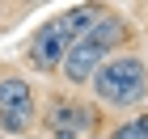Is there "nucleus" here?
Listing matches in <instances>:
<instances>
[{"label": "nucleus", "instance_id": "f257e3e1", "mask_svg": "<svg viewBox=\"0 0 148 139\" xmlns=\"http://www.w3.org/2000/svg\"><path fill=\"white\" fill-rule=\"evenodd\" d=\"M89 84H93V93H97V101L127 110V105L144 101L148 68H144V59H136V55H106L102 63L93 68Z\"/></svg>", "mask_w": 148, "mask_h": 139}, {"label": "nucleus", "instance_id": "f03ea898", "mask_svg": "<svg viewBox=\"0 0 148 139\" xmlns=\"http://www.w3.org/2000/svg\"><path fill=\"white\" fill-rule=\"evenodd\" d=\"M0 127L9 135H25L34 127V89L21 76H4L0 80Z\"/></svg>", "mask_w": 148, "mask_h": 139}, {"label": "nucleus", "instance_id": "7ed1b4c3", "mask_svg": "<svg viewBox=\"0 0 148 139\" xmlns=\"http://www.w3.org/2000/svg\"><path fill=\"white\" fill-rule=\"evenodd\" d=\"M106 55H110V51H106L102 42H93L89 34H80L76 42H72L68 51H64V59H59V72H64V76H68L72 84H89L93 68H97V63H102Z\"/></svg>", "mask_w": 148, "mask_h": 139}, {"label": "nucleus", "instance_id": "20e7f679", "mask_svg": "<svg viewBox=\"0 0 148 139\" xmlns=\"http://www.w3.org/2000/svg\"><path fill=\"white\" fill-rule=\"evenodd\" d=\"M76 42V38L59 25V17L55 21H47L42 30H38L34 38H30V59H34L42 72H59V59H64V51Z\"/></svg>", "mask_w": 148, "mask_h": 139}, {"label": "nucleus", "instance_id": "39448f33", "mask_svg": "<svg viewBox=\"0 0 148 139\" xmlns=\"http://www.w3.org/2000/svg\"><path fill=\"white\" fill-rule=\"evenodd\" d=\"M47 131L51 139H80L93 131V110H85L80 101H55L47 110Z\"/></svg>", "mask_w": 148, "mask_h": 139}, {"label": "nucleus", "instance_id": "423d86ee", "mask_svg": "<svg viewBox=\"0 0 148 139\" xmlns=\"http://www.w3.org/2000/svg\"><path fill=\"white\" fill-rule=\"evenodd\" d=\"M102 13H106L102 4H76V9H68L64 17H59V25H64L72 38H80V34H85L93 21H97V17H102Z\"/></svg>", "mask_w": 148, "mask_h": 139}, {"label": "nucleus", "instance_id": "0eeeda50", "mask_svg": "<svg viewBox=\"0 0 148 139\" xmlns=\"http://www.w3.org/2000/svg\"><path fill=\"white\" fill-rule=\"evenodd\" d=\"M110 139H148V114H136L131 122H123V127H114Z\"/></svg>", "mask_w": 148, "mask_h": 139}, {"label": "nucleus", "instance_id": "6e6552de", "mask_svg": "<svg viewBox=\"0 0 148 139\" xmlns=\"http://www.w3.org/2000/svg\"><path fill=\"white\" fill-rule=\"evenodd\" d=\"M0 139H4V135H0Z\"/></svg>", "mask_w": 148, "mask_h": 139}]
</instances>
